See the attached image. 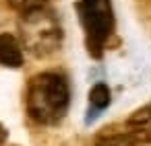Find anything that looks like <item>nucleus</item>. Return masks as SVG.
Here are the masks:
<instances>
[{
	"mask_svg": "<svg viewBox=\"0 0 151 146\" xmlns=\"http://www.w3.org/2000/svg\"><path fill=\"white\" fill-rule=\"evenodd\" d=\"M77 13L81 27L85 31V45L87 52L93 58H99L104 54V47L108 39L114 33V11L112 0H79Z\"/></svg>",
	"mask_w": 151,
	"mask_h": 146,
	"instance_id": "obj_3",
	"label": "nucleus"
},
{
	"mask_svg": "<svg viewBox=\"0 0 151 146\" xmlns=\"http://www.w3.org/2000/svg\"><path fill=\"white\" fill-rule=\"evenodd\" d=\"M19 35H21V45L31 56H37V58H44V56L56 52L62 43L60 21L46 6L21 15Z\"/></svg>",
	"mask_w": 151,
	"mask_h": 146,
	"instance_id": "obj_2",
	"label": "nucleus"
},
{
	"mask_svg": "<svg viewBox=\"0 0 151 146\" xmlns=\"http://www.w3.org/2000/svg\"><path fill=\"white\" fill-rule=\"evenodd\" d=\"M9 6L15 9L17 13L25 15V13H31V11H37V9H44L48 0H6Z\"/></svg>",
	"mask_w": 151,
	"mask_h": 146,
	"instance_id": "obj_8",
	"label": "nucleus"
},
{
	"mask_svg": "<svg viewBox=\"0 0 151 146\" xmlns=\"http://www.w3.org/2000/svg\"><path fill=\"white\" fill-rule=\"evenodd\" d=\"M25 103L31 119L46 125L58 123L66 115L70 103V91L66 78L56 72H42L33 76L27 86Z\"/></svg>",
	"mask_w": 151,
	"mask_h": 146,
	"instance_id": "obj_1",
	"label": "nucleus"
},
{
	"mask_svg": "<svg viewBox=\"0 0 151 146\" xmlns=\"http://www.w3.org/2000/svg\"><path fill=\"white\" fill-rule=\"evenodd\" d=\"M0 66H6V68H21L23 66L21 41L11 33L0 35Z\"/></svg>",
	"mask_w": 151,
	"mask_h": 146,
	"instance_id": "obj_5",
	"label": "nucleus"
},
{
	"mask_svg": "<svg viewBox=\"0 0 151 146\" xmlns=\"http://www.w3.org/2000/svg\"><path fill=\"white\" fill-rule=\"evenodd\" d=\"M149 107H151V103H149Z\"/></svg>",
	"mask_w": 151,
	"mask_h": 146,
	"instance_id": "obj_10",
	"label": "nucleus"
},
{
	"mask_svg": "<svg viewBox=\"0 0 151 146\" xmlns=\"http://www.w3.org/2000/svg\"><path fill=\"white\" fill-rule=\"evenodd\" d=\"M4 142H6V130L4 125H0V146H4Z\"/></svg>",
	"mask_w": 151,
	"mask_h": 146,
	"instance_id": "obj_9",
	"label": "nucleus"
},
{
	"mask_svg": "<svg viewBox=\"0 0 151 146\" xmlns=\"http://www.w3.org/2000/svg\"><path fill=\"white\" fill-rule=\"evenodd\" d=\"M124 130L137 144H151V107L145 105L139 111H134L126 119Z\"/></svg>",
	"mask_w": 151,
	"mask_h": 146,
	"instance_id": "obj_4",
	"label": "nucleus"
},
{
	"mask_svg": "<svg viewBox=\"0 0 151 146\" xmlns=\"http://www.w3.org/2000/svg\"><path fill=\"white\" fill-rule=\"evenodd\" d=\"M110 99H112V95H110V89H108V84H104V82H97V84H93L91 86V91H89V109H87V117H85V121L87 123H91L108 105H110Z\"/></svg>",
	"mask_w": 151,
	"mask_h": 146,
	"instance_id": "obj_6",
	"label": "nucleus"
},
{
	"mask_svg": "<svg viewBox=\"0 0 151 146\" xmlns=\"http://www.w3.org/2000/svg\"><path fill=\"white\" fill-rule=\"evenodd\" d=\"M93 146H137V142L130 138V134H128L124 128H122V130L106 128L104 132L97 134Z\"/></svg>",
	"mask_w": 151,
	"mask_h": 146,
	"instance_id": "obj_7",
	"label": "nucleus"
}]
</instances>
